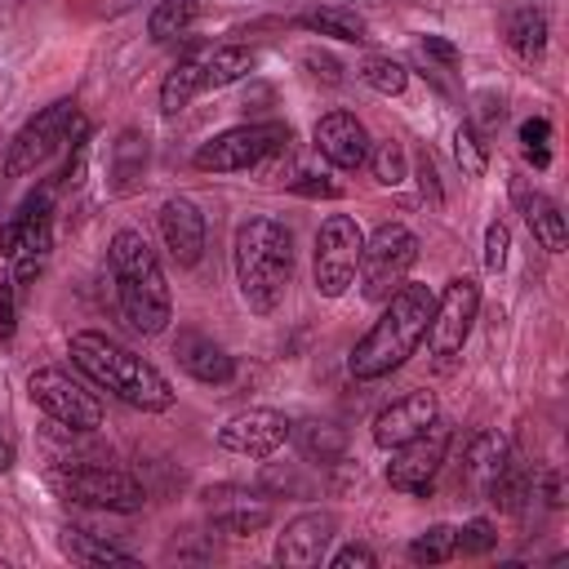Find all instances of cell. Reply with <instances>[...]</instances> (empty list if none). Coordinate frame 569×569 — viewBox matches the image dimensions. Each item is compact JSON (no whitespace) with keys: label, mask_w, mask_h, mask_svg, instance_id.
<instances>
[{"label":"cell","mask_w":569,"mask_h":569,"mask_svg":"<svg viewBox=\"0 0 569 569\" xmlns=\"http://www.w3.org/2000/svg\"><path fill=\"white\" fill-rule=\"evenodd\" d=\"M431 307H436V293L427 284H400L387 298L382 316L369 325V333L351 347V360H347L351 378L373 382V378H387L391 369H400L427 338Z\"/></svg>","instance_id":"cell-1"},{"label":"cell","mask_w":569,"mask_h":569,"mask_svg":"<svg viewBox=\"0 0 569 569\" xmlns=\"http://www.w3.org/2000/svg\"><path fill=\"white\" fill-rule=\"evenodd\" d=\"M231 258H236V284L244 307L258 316H271L293 280V231L267 213L244 218L236 227Z\"/></svg>","instance_id":"cell-2"},{"label":"cell","mask_w":569,"mask_h":569,"mask_svg":"<svg viewBox=\"0 0 569 569\" xmlns=\"http://www.w3.org/2000/svg\"><path fill=\"white\" fill-rule=\"evenodd\" d=\"M71 360L84 378H93L98 387H107L116 400L133 405V409H147V413H160L173 405V387L169 378L142 360L138 351H129L124 342L98 333V329H80L71 333Z\"/></svg>","instance_id":"cell-3"},{"label":"cell","mask_w":569,"mask_h":569,"mask_svg":"<svg viewBox=\"0 0 569 569\" xmlns=\"http://www.w3.org/2000/svg\"><path fill=\"white\" fill-rule=\"evenodd\" d=\"M107 262H111V280H116L124 320L138 333H164V325L173 320V298H169L160 258L147 244V236L138 227H120L107 244Z\"/></svg>","instance_id":"cell-4"},{"label":"cell","mask_w":569,"mask_h":569,"mask_svg":"<svg viewBox=\"0 0 569 569\" xmlns=\"http://www.w3.org/2000/svg\"><path fill=\"white\" fill-rule=\"evenodd\" d=\"M49 249H53V187H40L18 204V213L0 222V253L9 258V276L18 293L36 284V276L49 262Z\"/></svg>","instance_id":"cell-5"},{"label":"cell","mask_w":569,"mask_h":569,"mask_svg":"<svg viewBox=\"0 0 569 569\" xmlns=\"http://www.w3.org/2000/svg\"><path fill=\"white\" fill-rule=\"evenodd\" d=\"M89 133V120L80 116V107L71 98H58L49 107H40L9 142V156H4V178H22L31 173L36 164H44L62 142H84Z\"/></svg>","instance_id":"cell-6"},{"label":"cell","mask_w":569,"mask_h":569,"mask_svg":"<svg viewBox=\"0 0 569 569\" xmlns=\"http://www.w3.org/2000/svg\"><path fill=\"white\" fill-rule=\"evenodd\" d=\"M413 262H418V236L405 222H382L360 249V267H356L360 271V293L369 302H387L405 284Z\"/></svg>","instance_id":"cell-7"},{"label":"cell","mask_w":569,"mask_h":569,"mask_svg":"<svg viewBox=\"0 0 569 569\" xmlns=\"http://www.w3.org/2000/svg\"><path fill=\"white\" fill-rule=\"evenodd\" d=\"M289 138H293V133H289V124H280V120L236 124V129L209 138L191 160H196V169H204V173H236V169H253V164L280 156V151L289 147Z\"/></svg>","instance_id":"cell-8"},{"label":"cell","mask_w":569,"mask_h":569,"mask_svg":"<svg viewBox=\"0 0 569 569\" xmlns=\"http://www.w3.org/2000/svg\"><path fill=\"white\" fill-rule=\"evenodd\" d=\"M365 236L351 213H329L316 231V253H311V280L320 298H342L356 284Z\"/></svg>","instance_id":"cell-9"},{"label":"cell","mask_w":569,"mask_h":569,"mask_svg":"<svg viewBox=\"0 0 569 569\" xmlns=\"http://www.w3.org/2000/svg\"><path fill=\"white\" fill-rule=\"evenodd\" d=\"M53 489L67 502H84V507H102V511H142L147 507V489L116 467H98V462H71L62 471H53Z\"/></svg>","instance_id":"cell-10"},{"label":"cell","mask_w":569,"mask_h":569,"mask_svg":"<svg viewBox=\"0 0 569 569\" xmlns=\"http://www.w3.org/2000/svg\"><path fill=\"white\" fill-rule=\"evenodd\" d=\"M27 396L58 422V427H71V431H93L102 427V405L93 391H84V382H76L67 369L58 365H44L27 378Z\"/></svg>","instance_id":"cell-11"},{"label":"cell","mask_w":569,"mask_h":569,"mask_svg":"<svg viewBox=\"0 0 569 569\" xmlns=\"http://www.w3.org/2000/svg\"><path fill=\"white\" fill-rule=\"evenodd\" d=\"M449 445H453V427L436 418L427 431H418L413 440H405V445L396 449V458L387 462V485H391L396 493L427 498L431 485H436V471L445 467Z\"/></svg>","instance_id":"cell-12"},{"label":"cell","mask_w":569,"mask_h":569,"mask_svg":"<svg viewBox=\"0 0 569 569\" xmlns=\"http://www.w3.org/2000/svg\"><path fill=\"white\" fill-rule=\"evenodd\" d=\"M476 311H480V284H476L471 276H453V280L445 284V293L436 298L431 325H427V333H431V356H436L440 369H449V365L458 360V351H462V342H467V333H471Z\"/></svg>","instance_id":"cell-13"},{"label":"cell","mask_w":569,"mask_h":569,"mask_svg":"<svg viewBox=\"0 0 569 569\" xmlns=\"http://www.w3.org/2000/svg\"><path fill=\"white\" fill-rule=\"evenodd\" d=\"M293 436V422L280 409H240L218 427V445L240 458H267Z\"/></svg>","instance_id":"cell-14"},{"label":"cell","mask_w":569,"mask_h":569,"mask_svg":"<svg viewBox=\"0 0 569 569\" xmlns=\"http://www.w3.org/2000/svg\"><path fill=\"white\" fill-rule=\"evenodd\" d=\"M333 511H302L284 525V533L276 538V560L280 565H293V569H311L325 560L329 542H333Z\"/></svg>","instance_id":"cell-15"},{"label":"cell","mask_w":569,"mask_h":569,"mask_svg":"<svg viewBox=\"0 0 569 569\" xmlns=\"http://www.w3.org/2000/svg\"><path fill=\"white\" fill-rule=\"evenodd\" d=\"M436 418H440L436 396L431 391H409V396H400V400H391V405L378 409V418H373V445L378 449H400L405 440H413L418 431H427Z\"/></svg>","instance_id":"cell-16"},{"label":"cell","mask_w":569,"mask_h":569,"mask_svg":"<svg viewBox=\"0 0 569 569\" xmlns=\"http://www.w3.org/2000/svg\"><path fill=\"white\" fill-rule=\"evenodd\" d=\"M311 138H316V151H320L329 164H338V169H360V164L369 160V129H365L351 111H329V116H320L316 129H311Z\"/></svg>","instance_id":"cell-17"},{"label":"cell","mask_w":569,"mask_h":569,"mask_svg":"<svg viewBox=\"0 0 569 569\" xmlns=\"http://www.w3.org/2000/svg\"><path fill=\"white\" fill-rule=\"evenodd\" d=\"M156 218H160V236H164V249L173 253V262L196 267L204 253V213L187 196H169Z\"/></svg>","instance_id":"cell-18"},{"label":"cell","mask_w":569,"mask_h":569,"mask_svg":"<svg viewBox=\"0 0 569 569\" xmlns=\"http://www.w3.org/2000/svg\"><path fill=\"white\" fill-rule=\"evenodd\" d=\"M173 360H178V369H182L187 378H196V382H204V387H222V382L236 378V360H231L209 333H200V329H178V338H173Z\"/></svg>","instance_id":"cell-19"},{"label":"cell","mask_w":569,"mask_h":569,"mask_svg":"<svg viewBox=\"0 0 569 569\" xmlns=\"http://www.w3.org/2000/svg\"><path fill=\"white\" fill-rule=\"evenodd\" d=\"M511 200H516L525 227L533 231V240H538L547 253H565V213H560V204H556L551 196L533 191L525 178H511Z\"/></svg>","instance_id":"cell-20"},{"label":"cell","mask_w":569,"mask_h":569,"mask_svg":"<svg viewBox=\"0 0 569 569\" xmlns=\"http://www.w3.org/2000/svg\"><path fill=\"white\" fill-rule=\"evenodd\" d=\"M547 13L538 9V4H520V9H511L507 18H502V40H507V49L520 58V62H542V53H547Z\"/></svg>","instance_id":"cell-21"},{"label":"cell","mask_w":569,"mask_h":569,"mask_svg":"<svg viewBox=\"0 0 569 569\" xmlns=\"http://www.w3.org/2000/svg\"><path fill=\"white\" fill-rule=\"evenodd\" d=\"M298 27L316 31V36H329V40H347V44H365L369 40V22L365 13L347 9V4H320V9H307L298 18Z\"/></svg>","instance_id":"cell-22"},{"label":"cell","mask_w":569,"mask_h":569,"mask_svg":"<svg viewBox=\"0 0 569 569\" xmlns=\"http://www.w3.org/2000/svg\"><path fill=\"white\" fill-rule=\"evenodd\" d=\"M200 89H204V53L178 58L173 71H169L164 84H160V111H164V116H178Z\"/></svg>","instance_id":"cell-23"},{"label":"cell","mask_w":569,"mask_h":569,"mask_svg":"<svg viewBox=\"0 0 569 569\" xmlns=\"http://www.w3.org/2000/svg\"><path fill=\"white\" fill-rule=\"evenodd\" d=\"M507 458H511V449H507V440L498 431H476L467 440V480L485 493L493 485V476L507 467Z\"/></svg>","instance_id":"cell-24"},{"label":"cell","mask_w":569,"mask_h":569,"mask_svg":"<svg viewBox=\"0 0 569 569\" xmlns=\"http://www.w3.org/2000/svg\"><path fill=\"white\" fill-rule=\"evenodd\" d=\"M258 67V53L249 44H222L204 53V89H227L236 80H244Z\"/></svg>","instance_id":"cell-25"},{"label":"cell","mask_w":569,"mask_h":569,"mask_svg":"<svg viewBox=\"0 0 569 569\" xmlns=\"http://www.w3.org/2000/svg\"><path fill=\"white\" fill-rule=\"evenodd\" d=\"M62 551H67L76 565H138L133 551L111 547V542H98V538L84 533V529H62Z\"/></svg>","instance_id":"cell-26"},{"label":"cell","mask_w":569,"mask_h":569,"mask_svg":"<svg viewBox=\"0 0 569 569\" xmlns=\"http://www.w3.org/2000/svg\"><path fill=\"white\" fill-rule=\"evenodd\" d=\"M196 18H200V0H160V4L151 9V18H147V36H151L156 44H164V40L182 36Z\"/></svg>","instance_id":"cell-27"},{"label":"cell","mask_w":569,"mask_h":569,"mask_svg":"<svg viewBox=\"0 0 569 569\" xmlns=\"http://www.w3.org/2000/svg\"><path fill=\"white\" fill-rule=\"evenodd\" d=\"M356 76H360L369 89L387 93V98L405 93V84H409L405 62H396V58H387V53H365V58H360V67H356Z\"/></svg>","instance_id":"cell-28"},{"label":"cell","mask_w":569,"mask_h":569,"mask_svg":"<svg viewBox=\"0 0 569 569\" xmlns=\"http://www.w3.org/2000/svg\"><path fill=\"white\" fill-rule=\"evenodd\" d=\"M267 520H271V507L267 502H253L244 493L231 507H213V525L227 529V533H258Z\"/></svg>","instance_id":"cell-29"},{"label":"cell","mask_w":569,"mask_h":569,"mask_svg":"<svg viewBox=\"0 0 569 569\" xmlns=\"http://www.w3.org/2000/svg\"><path fill=\"white\" fill-rule=\"evenodd\" d=\"M458 556V547H453V525H431V529H422L413 542H409V560L413 565H445V560H453Z\"/></svg>","instance_id":"cell-30"},{"label":"cell","mask_w":569,"mask_h":569,"mask_svg":"<svg viewBox=\"0 0 569 569\" xmlns=\"http://www.w3.org/2000/svg\"><path fill=\"white\" fill-rule=\"evenodd\" d=\"M298 445L311 462H333L342 453V431L333 422H302L298 427Z\"/></svg>","instance_id":"cell-31"},{"label":"cell","mask_w":569,"mask_h":569,"mask_svg":"<svg viewBox=\"0 0 569 569\" xmlns=\"http://www.w3.org/2000/svg\"><path fill=\"white\" fill-rule=\"evenodd\" d=\"M453 156H458L462 173H471V178H480V173L489 169V142H485V133H480L471 120L458 124V133H453Z\"/></svg>","instance_id":"cell-32"},{"label":"cell","mask_w":569,"mask_h":569,"mask_svg":"<svg viewBox=\"0 0 569 569\" xmlns=\"http://www.w3.org/2000/svg\"><path fill=\"white\" fill-rule=\"evenodd\" d=\"M551 120L547 116H529L525 124H520V151H525V160L533 164V169H547L551 164Z\"/></svg>","instance_id":"cell-33"},{"label":"cell","mask_w":569,"mask_h":569,"mask_svg":"<svg viewBox=\"0 0 569 569\" xmlns=\"http://www.w3.org/2000/svg\"><path fill=\"white\" fill-rule=\"evenodd\" d=\"M142 164H147V138L142 133H120V142H116V164H111V173L120 178V187H129L138 173H142Z\"/></svg>","instance_id":"cell-34"},{"label":"cell","mask_w":569,"mask_h":569,"mask_svg":"<svg viewBox=\"0 0 569 569\" xmlns=\"http://www.w3.org/2000/svg\"><path fill=\"white\" fill-rule=\"evenodd\" d=\"M453 547H458V556H489V551L498 547V529H493V520H485V516L467 520L462 529H453Z\"/></svg>","instance_id":"cell-35"},{"label":"cell","mask_w":569,"mask_h":569,"mask_svg":"<svg viewBox=\"0 0 569 569\" xmlns=\"http://www.w3.org/2000/svg\"><path fill=\"white\" fill-rule=\"evenodd\" d=\"M365 164H373V178L382 182V187H396V182H405V151H400V142H378V147H369V160Z\"/></svg>","instance_id":"cell-36"},{"label":"cell","mask_w":569,"mask_h":569,"mask_svg":"<svg viewBox=\"0 0 569 569\" xmlns=\"http://www.w3.org/2000/svg\"><path fill=\"white\" fill-rule=\"evenodd\" d=\"M18 298H22V293H18L13 276L4 271V276H0V338H4V342H9L13 329H18Z\"/></svg>","instance_id":"cell-37"},{"label":"cell","mask_w":569,"mask_h":569,"mask_svg":"<svg viewBox=\"0 0 569 569\" xmlns=\"http://www.w3.org/2000/svg\"><path fill=\"white\" fill-rule=\"evenodd\" d=\"M507 244H511L507 227L502 222H489L485 227V271H502L507 267Z\"/></svg>","instance_id":"cell-38"},{"label":"cell","mask_w":569,"mask_h":569,"mask_svg":"<svg viewBox=\"0 0 569 569\" xmlns=\"http://www.w3.org/2000/svg\"><path fill=\"white\" fill-rule=\"evenodd\" d=\"M329 565H333V569H373L378 556H373V547H365V542H347L342 551L329 556Z\"/></svg>","instance_id":"cell-39"},{"label":"cell","mask_w":569,"mask_h":569,"mask_svg":"<svg viewBox=\"0 0 569 569\" xmlns=\"http://www.w3.org/2000/svg\"><path fill=\"white\" fill-rule=\"evenodd\" d=\"M418 49H422L427 58L445 62V67H453V62H458V44H453V40H445V36H422V40H418Z\"/></svg>","instance_id":"cell-40"},{"label":"cell","mask_w":569,"mask_h":569,"mask_svg":"<svg viewBox=\"0 0 569 569\" xmlns=\"http://www.w3.org/2000/svg\"><path fill=\"white\" fill-rule=\"evenodd\" d=\"M307 67L320 76V80H329V84H338L342 76H338V62L333 58H325V53H307Z\"/></svg>","instance_id":"cell-41"},{"label":"cell","mask_w":569,"mask_h":569,"mask_svg":"<svg viewBox=\"0 0 569 569\" xmlns=\"http://www.w3.org/2000/svg\"><path fill=\"white\" fill-rule=\"evenodd\" d=\"M13 458H18V449H13V436L4 431V422H0V476L13 467Z\"/></svg>","instance_id":"cell-42"},{"label":"cell","mask_w":569,"mask_h":569,"mask_svg":"<svg viewBox=\"0 0 569 569\" xmlns=\"http://www.w3.org/2000/svg\"><path fill=\"white\" fill-rule=\"evenodd\" d=\"M418 182H422V191H431V200H440V187H436V169H431V160H418Z\"/></svg>","instance_id":"cell-43"},{"label":"cell","mask_w":569,"mask_h":569,"mask_svg":"<svg viewBox=\"0 0 569 569\" xmlns=\"http://www.w3.org/2000/svg\"><path fill=\"white\" fill-rule=\"evenodd\" d=\"M298 191H302V196H338L333 182H298Z\"/></svg>","instance_id":"cell-44"}]
</instances>
